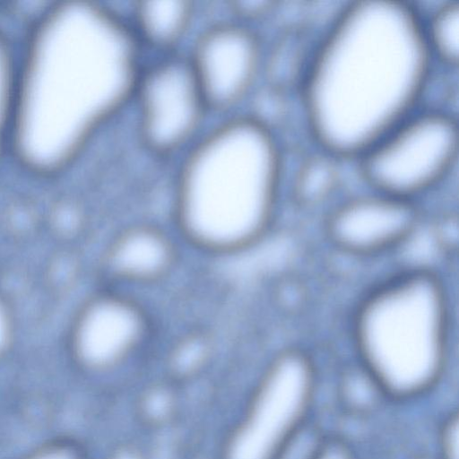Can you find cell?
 <instances>
[{
    "label": "cell",
    "mask_w": 459,
    "mask_h": 459,
    "mask_svg": "<svg viewBox=\"0 0 459 459\" xmlns=\"http://www.w3.org/2000/svg\"><path fill=\"white\" fill-rule=\"evenodd\" d=\"M423 21L400 0H356L316 42L299 88L319 148L358 158L414 110L429 75Z\"/></svg>",
    "instance_id": "cell-1"
},
{
    "label": "cell",
    "mask_w": 459,
    "mask_h": 459,
    "mask_svg": "<svg viewBox=\"0 0 459 459\" xmlns=\"http://www.w3.org/2000/svg\"><path fill=\"white\" fill-rule=\"evenodd\" d=\"M281 155L258 118L232 121L189 154L177 191V217L196 245L230 252L250 247L274 227L281 196Z\"/></svg>",
    "instance_id": "cell-2"
},
{
    "label": "cell",
    "mask_w": 459,
    "mask_h": 459,
    "mask_svg": "<svg viewBox=\"0 0 459 459\" xmlns=\"http://www.w3.org/2000/svg\"><path fill=\"white\" fill-rule=\"evenodd\" d=\"M448 283L433 265H408L374 282L353 304L348 342L384 394L419 395L445 373L455 344Z\"/></svg>",
    "instance_id": "cell-3"
},
{
    "label": "cell",
    "mask_w": 459,
    "mask_h": 459,
    "mask_svg": "<svg viewBox=\"0 0 459 459\" xmlns=\"http://www.w3.org/2000/svg\"><path fill=\"white\" fill-rule=\"evenodd\" d=\"M458 142L452 113L413 110L357 158L359 171L370 190L420 202L448 177Z\"/></svg>",
    "instance_id": "cell-4"
},
{
    "label": "cell",
    "mask_w": 459,
    "mask_h": 459,
    "mask_svg": "<svg viewBox=\"0 0 459 459\" xmlns=\"http://www.w3.org/2000/svg\"><path fill=\"white\" fill-rule=\"evenodd\" d=\"M316 377V361L309 347L292 342L279 350L230 437L224 459H276L303 426Z\"/></svg>",
    "instance_id": "cell-5"
},
{
    "label": "cell",
    "mask_w": 459,
    "mask_h": 459,
    "mask_svg": "<svg viewBox=\"0 0 459 459\" xmlns=\"http://www.w3.org/2000/svg\"><path fill=\"white\" fill-rule=\"evenodd\" d=\"M427 221L420 202L370 190L339 198L320 216V233L333 252L355 260L403 248Z\"/></svg>",
    "instance_id": "cell-6"
},
{
    "label": "cell",
    "mask_w": 459,
    "mask_h": 459,
    "mask_svg": "<svg viewBox=\"0 0 459 459\" xmlns=\"http://www.w3.org/2000/svg\"><path fill=\"white\" fill-rule=\"evenodd\" d=\"M139 137L150 152L168 155L186 145L208 109L188 58H164L135 81Z\"/></svg>",
    "instance_id": "cell-7"
},
{
    "label": "cell",
    "mask_w": 459,
    "mask_h": 459,
    "mask_svg": "<svg viewBox=\"0 0 459 459\" xmlns=\"http://www.w3.org/2000/svg\"><path fill=\"white\" fill-rule=\"evenodd\" d=\"M188 61L208 108L227 110L252 90L264 55L253 30L240 23L221 22L198 37Z\"/></svg>",
    "instance_id": "cell-8"
},
{
    "label": "cell",
    "mask_w": 459,
    "mask_h": 459,
    "mask_svg": "<svg viewBox=\"0 0 459 459\" xmlns=\"http://www.w3.org/2000/svg\"><path fill=\"white\" fill-rule=\"evenodd\" d=\"M145 334L144 315L133 300L117 294L100 296L87 304L78 318L74 353L86 368L108 370L127 359Z\"/></svg>",
    "instance_id": "cell-9"
},
{
    "label": "cell",
    "mask_w": 459,
    "mask_h": 459,
    "mask_svg": "<svg viewBox=\"0 0 459 459\" xmlns=\"http://www.w3.org/2000/svg\"><path fill=\"white\" fill-rule=\"evenodd\" d=\"M176 257L171 238L151 224H137L122 230L106 255V268L119 281L152 282L167 275Z\"/></svg>",
    "instance_id": "cell-10"
},
{
    "label": "cell",
    "mask_w": 459,
    "mask_h": 459,
    "mask_svg": "<svg viewBox=\"0 0 459 459\" xmlns=\"http://www.w3.org/2000/svg\"><path fill=\"white\" fill-rule=\"evenodd\" d=\"M340 158L320 148L306 156L295 169L288 195L292 205L320 216L339 198L342 184Z\"/></svg>",
    "instance_id": "cell-11"
},
{
    "label": "cell",
    "mask_w": 459,
    "mask_h": 459,
    "mask_svg": "<svg viewBox=\"0 0 459 459\" xmlns=\"http://www.w3.org/2000/svg\"><path fill=\"white\" fill-rule=\"evenodd\" d=\"M141 37L154 48H168L186 33L194 13L187 0H143L134 7Z\"/></svg>",
    "instance_id": "cell-12"
},
{
    "label": "cell",
    "mask_w": 459,
    "mask_h": 459,
    "mask_svg": "<svg viewBox=\"0 0 459 459\" xmlns=\"http://www.w3.org/2000/svg\"><path fill=\"white\" fill-rule=\"evenodd\" d=\"M424 36L431 58L455 68L459 60V4L446 1L423 22Z\"/></svg>",
    "instance_id": "cell-13"
},
{
    "label": "cell",
    "mask_w": 459,
    "mask_h": 459,
    "mask_svg": "<svg viewBox=\"0 0 459 459\" xmlns=\"http://www.w3.org/2000/svg\"><path fill=\"white\" fill-rule=\"evenodd\" d=\"M141 412L152 423L164 422L171 416L175 408L173 394L165 387L149 390L142 398Z\"/></svg>",
    "instance_id": "cell-14"
},
{
    "label": "cell",
    "mask_w": 459,
    "mask_h": 459,
    "mask_svg": "<svg viewBox=\"0 0 459 459\" xmlns=\"http://www.w3.org/2000/svg\"><path fill=\"white\" fill-rule=\"evenodd\" d=\"M21 459H83L81 452L72 444L53 442L44 445Z\"/></svg>",
    "instance_id": "cell-15"
},
{
    "label": "cell",
    "mask_w": 459,
    "mask_h": 459,
    "mask_svg": "<svg viewBox=\"0 0 459 459\" xmlns=\"http://www.w3.org/2000/svg\"><path fill=\"white\" fill-rule=\"evenodd\" d=\"M458 419L451 417L444 425L441 433L442 459H458Z\"/></svg>",
    "instance_id": "cell-16"
},
{
    "label": "cell",
    "mask_w": 459,
    "mask_h": 459,
    "mask_svg": "<svg viewBox=\"0 0 459 459\" xmlns=\"http://www.w3.org/2000/svg\"><path fill=\"white\" fill-rule=\"evenodd\" d=\"M310 459H353L346 445L337 440L321 441Z\"/></svg>",
    "instance_id": "cell-17"
},
{
    "label": "cell",
    "mask_w": 459,
    "mask_h": 459,
    "mask_svg": "<svg viewBox=\"0 0 459 459\" xmlns=\"http://www.w3.org/2000/svg\"><path fill=\"white\" fill-rule=\"evenodd\" d=\"M274 3L267 0H244L232 3V10L246 17H258L270 13Z\"/></svg>",
    "instance_id": "cell-18"
},
{
    "label": "cell",
    "mask_w": 459,
    "mask_h": 459,
    "mask_svg": "<svg viewBox=\"0 0 459 459\" xmlns=\"http://www.w3.org/2000/svg\"><path fill=\"white\" fill-rule=\"evenodd\" d=\"M11 335V325L7 311L0 302V355L4 352Z\"/></svg>",
    "instance_id": "cell-19"
},
{
    "label": "cell",
    "mask_w": 459,
    "mask_h": 459,
    "mask_svg": "<svg viewBox=\"0 0 459 459\" xmlns=\"http://www.w3.org/2000/svg\"><path fill=\"white\" fill-rule=\"evenodd\" d=\"M109 459H145V457L138 449L126 446L113 452Z\"/></svg>",
    "instance_id": "cell-20"
}]
</instances>
